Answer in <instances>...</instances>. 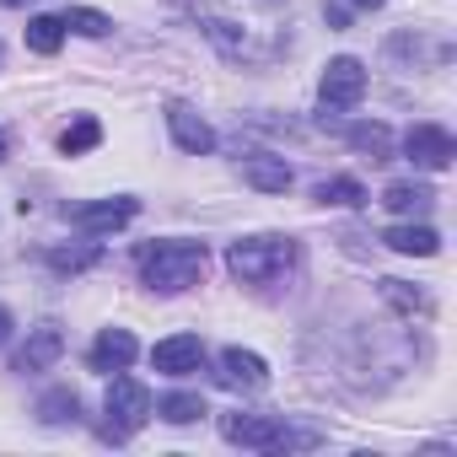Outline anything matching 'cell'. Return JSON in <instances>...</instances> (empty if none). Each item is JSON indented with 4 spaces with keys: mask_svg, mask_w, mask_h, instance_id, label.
Segmentation results:
<instances>
[{
    "mask_svg": "<svg viewBox=\"0 0 457 457\" xmlns=\"http://www.w3.org/2000/svg\"><path fill=\"white\" fill-rule=\"evenodd\" d=\"M183 6L199 33L237 65H270L291 44V12L280 0H172Z\"/></svg>",
    "mask_w": 457,
    "mask_h": 457,
    "instance_id": "cell-1",
    "label": "cell"
},
{
    "mask_svg": "<svg viewBox=\"0 0 457 457\" xmlns=\"http://www.w3.org/2000/svg\"><path fill=\"white\" fill-rule=\"evenodd\" d=\"M204 264H210V248H204V243H183V237L151 243V248L140 253V275H145V286L162 291V296H178V291L199 286V280H204Z\"/></svg>",
    "mask_w": 457,
    "mask_h": 457,
    "instance_id": "cell-2",
    "label": "cell"
},
{
    "mask_svg": "<svg viewBox=\"0 0 457 457\" xmlns=\"http://www.w3.org/2000/svg\"><path fill=\"white\" fill-rule=\"evenodd\" d=\"M296 259V243L291 237H237L226 248V270H232L243 286H270L275 275H286Z\"/></svg>",
    "mask_w": 457,
    "mask_h": 457,
    "instance_id": "cell-3",
    "label": "cell"
},
{
    "mask_svg": "<svg viewBox=\"0 0 457 457\" xmlns=\"http://www.w3.org/2000/svg\"><path fill=\"white\" fill-rule=\"evenodd\" d=\"M220 436L232 446H253V452H280V446H312V430H291L275 414H220Z\"/></svg>",
    "mask_w": 457,
    "mask_h": 457,
    "instance_id": "cell-4",
    "label": "cell"
},
{
    "mask_svg": "<svg viewBox=\"0 0 457 457\" xmlns=\"http://www.w3.org/2000/svg\"><path fill=\"white\" fill-rule=\"evenodd\" d=\"M108 425H103V436L108 441H124V436H135L145 420H151V393L135 382V377H113L108 382Z\"/></svg>",
    "mask_w": 457,
    "mask_h": 457,
    "instance_id": "cell-5",
    "label": "cell"
},
{
    "mask_svg": "<svg viewBox=\"0 0 457 457\" xmlns=\"http://www.w3.org/2000/svg\"><path fill=\"white\" fill-rule=\"evenodd\" d=\"M215 382H220L226 393H259V387L270 382V366H264V355L232 345V350L215 355Z\"/></svg>",
    "mask_w": 457,
    "mask_h": 457,
    "instance_id": "cell-6",
    "label": "cell"
},
{
    "mask_svg": "<svg viewBox=\"0 0 457 457\" xmlns=\"http://www.w3.org/2000/svg\"><path fill=\"white\" fill-rule=\"evenodd\" d=\"M403 156H409L414 167H425V172H446L452 156H457V140H452L441 124H414V129L403 135Z\"/></svg>",
    "mask_w": 457,
    "mask_h": 457,
    "instance_id": "cell-7",
    "label": "cell"
},
{
    "mask_svg": "<svg viewBox=\"0 0 457 457\" xmlns=\"http://www.w3.org/2000/svg\"><path fill=\"white\" fill-rule=\"evenodd\" d=\"M366 97V65L361 60H350V54H339V60H328V71H323V108H355Z\"/></svg>",
    "mask_w": 457,
    "mask_h": 457,
    "instance_id": "cell-8",
    "label": "cell"
},
{
    "mask_svg": "<svg viewBox=\"0 0 457 457\" xmlns=\"http://www.w3.org/2000/svg\"><path fill=\"white\" fill-rule=\"evenodd\" d=\"M135 210H140V199H129V194L92 199V204H76L71 210V226H76V232H87V237H97V232H119L124 220H135Z\"/></svg>",
    "mask_w": 457,
    "mask_h": 457,
    "instance_id": "cell-9",
    "label": "cell"
},
{
    "mask_svg": "<svg viewBox=\"0 0 457 457\" xmlns=\"http://www.w3.org/2000/svg\"><path fill=\"white\" fill-rule=\"evenodd\" d=\"M151 366H156L162 377H194V371L204 366L199 334H172V339H162V345L151 350Z\"/></svg>",
    "mask_w": 457,
    "mask_h": 457,
    "instance_id": "cell-10",
    "label": "cell"
},
{
    "mask_svg": "<svg viewBox=\"0 0 457 457\" xmlns=\"http://www.w3.org/2000/svg\"><path fill=\"white\" fill-rule=\"evenodd\" d=\"M60 355H65V328L60 323H38L28 334V345L17 350V371H49Z\"/></svg>",
    "mask_w": 457,
    "mask_h": 457,
    "instance_id": "cell-11",
    "label": "cell"
},
{
    "mask_svg": "<svg viewBox=\"0 0 457 457\" xmlns=\"http://www.w3.org/2000/svg\"><path fill=\"white\" fill-rule=\"evenodd\" d=\"M167 129H172V140L188 151V156H204V151H215V129L188 108V103H172L167 108Z\"/></svg>",
    "mask_w": 457,
    "mask_h": 457,
    "instance_id": "cell-12",
    "label": "cell"
},
{
    "mask_svg": "<svg viewBox=\"0 0 457 457\" xmlns=\"http://www.w3.org/2000/svg\"><path fill=\"white\" fill-rule=\"evenodd\" d=\"M243 183H253L259 194H286V188L296 183V172H291V162H286V156L253 151V156H243Z\"/></svg>",
    "mask_w": 457,
    "mask_h": 457,
    "instance_id": "cell-13",
    "label": "cell"
},
{
    "mask_svg": "<svg viewBox=\"0 0 457 457\" xmlns=\"http://www.w3.org/2000/svg\"><path fill=\"white\" fill-rule=\"evenodd\" d=\"M135 355H140V345H135L129 328H103L97 345H92V371H124Z\"/></svg>",
    "mask_w": 457,
    "mask_h": 457,
    "instance_id": "cell-14",
    "label": "cell"
},
{
    "mask_svg": "<svg viewBox=\"0 0 457 457\" xmlns=\"http://www.w3.org/2000/svg\"><path fill=\"white\" fill-rule=\"evenodd\" d=\"M382 243H387L393 253H409V259H430V253H441V237L430 232V226H387Z\"/></svg>",
    "mask_w": 457,
    "mask_h": 457,
    "instance_id": "cell-15",
    "label": "cell"
},
{
    "mask_svg": "<svg viewBox=\"0 0 457 457\" xmlns=\"http://www.w3.org/2000/svg\"><path fill=\"white\" fill-rule=\"evenodd\" d=\"M382 204H387L393 215H425V210L436 204V188H430V183H387Z\"/></svg>",
    "mask_w": 457,
    "mask_h": 457,
    "instance_id": "cell-16",
    "label": "cell"
},
{
    "mask_svg": "<svg viewBox=\"0 0 457 457\" xmlns=\"http://www.w3.org/2000/svg\"><path fill=\"white\" fill-rule=\"evenodd\" d=\"M38 420H44V425H76V420H81V398H76V387H54V393H44V398H38Z\"/></svg>",
    "mask_w": 457,
    "mask_h": 457,
    "instance_id": "cell-17",
    "label": "cell"
},
{
    "mask_svg": "<svg viewBox=\"0 0 457 457\" xmlns=\"http://www.w3.org/2000/svg\"><path fill=\"white\" fill-rule=\"evenodd\" d=\"M345 140H350L355 151H366L371 162H387V156H393V135H387V124H350Z\"/></svg>",
    "mask_w": 457,
    "mask_h": 457,
    "instance_id": "cell-18",
    "label": "cell"
},
{
    "mask_svg": "<svg viewBox=\"0 0 457 457\" xmlns=\"http://www.w3.org/2000/svg\"><path fill=\"white\" fill-rule=\"evenodd\" d=\"M60 44H65V22L60 17H33L28 22V49L33 54H60Z\"/></svg>",
    "mask_w": 457,
    "mask_h": 457,
    "instance_id": "cell-19",
    "label": "cell"
},
{
    "mask_svg": "<svg viewBox=\"0 0 457 457\" xmlns=\"http://www.w3.org/2000/svg\"><path fill=\"white\" fill-rule=\"evenodd\" d=\"M156 414H162L167 425H194V420L204 414V398H199V393H167V398L156 403Z\"/></svg>",
    "mask_w": 457,
    "mask_h": 457,
    "instance_id": "cell-20",
    "label": "cell"
},
{
    "mask_svg": "<svg viewBox=\"0 0 457 457\" xmlns=\"http://www.w3.org/2000/svg\"><path fill=\"white\" fill-rule=\"evenodd\" d=\"M97 140H103V124H97L92 113H81V119L60 135V151H65V156H81V151H92Z\"/></svg>",
    "mask_w": 457,
    "mask_h": 457,
    "instance_id": "cell-21",
    "label": "cell"
},
{
    "mask_svg": "<svg viewBox=\"0 0 457 457\" xmlns=\"http://www.w3.org/2000/svg\"><path fill=\"white\" fill-rule=\"evenodd\" d=\"M60 22H65L71 33H81V38H103V33L113 28V22H108L103 12H92V6H65V12H60Z\"/></svg>",
    "mask_w": 457,
    "mask_h": 457,
    "instance_id": "cell-22",
    "label": "cell"
},
{
    "mask_svg": "<svg viewBox=\"0 0 457 457\" xmlns=\"http://www.w3.org/2000/svg\"><path fill=\"white\" fill-rule=\"evenodd\" d=\"M97 259H103V248H92V243H87V248H54V253H49V270H60V275H81V270H92Z\"/></svg>",
    "mask_w": 457,
    "mask_h": 457,
    "instance_id": "cell-23",
    "label": "cell"
},
{
    "mask_svg": "<svg viewBox=\"0 0 457 457\" xmlns=\"http://www.w3.org/2000/svg\"><path fill=\"white\" fill-rule=\"evenodd\" d=\"M382 296L403 312V318H414V312H430V296L425 291H409L403 280H382Z\"/></svg>",
    "mask_w": 457,
    "mask_h": 457,
    "instance_id": "cell-24",
    "label": "cell"
},
{
    "mask_svg": "<svg viewBox=\"0 0 457 457\" xmlns=\"http://www.w3.org/2000/svg\"><path fill=\"white\" fill-rule=\"evenodd\" d=\"M318 199L323 204H361L366 188H361V178H328V183H318Z\"/></svg>",
    "mask_w": 457,
    "mask_h": 457,
    "instance_id": "cell-25",
    "label": "cell"
},
{
    "mask_svg": "<svg viewBox=\"0 0 457 457\" xmlns=\"http://www.w3.org/2000/svg\"><path fill=\"white\" fill-rule=\"evenodd\" d=\"M6 339H12V312L0 307V345H6Z\"/></svg>",
    "mask_w": 457,
    "mask_h": 457,
    "instance_id": "cell-26",
    "label": "cell"
},
{
    "mask_svg": "<svg viewBox=\"0 0 457 457\" xmlns=\"http://www.w3.org/2000/svg\"><path fill=\"white\" fill-rule=\"evenodd\" d=\"M350 6H361V12H377V6H387V0H350Z\"/></svg>",
    "mask_w": 457,
    "mask_h": 457,
    "instance_id": "cell-27",
    "label": "cell"
},
{
    "mask_svg": "<svg viewBox=\"0 0 457 457\" xmlns=\"http://www.w3.org/2000/svg\"><path fill=\"white\" fill-rule=\"evenodd\" d=\"M0 6H33V0H0Z\"/></svg>",
    "mask_w": 457,
    "mask_h": 457,
    "instance_id": "cell-28",
    "label": "cell"
},
{
    "mask_svg": "<svg viewBox=\"0 0 457 457\" xmlns=\"http://www.w3.org/2000/svg\"><path fill=\"white\" fill-rule=\"evenodd\" d=\"M0 162H6V129H0Z\"/></svg>",
    "mask_w": 457,
    "mask_h": 457,
    "instance_id": "cell-29",
    "label": "cell"
}]
</instances>
